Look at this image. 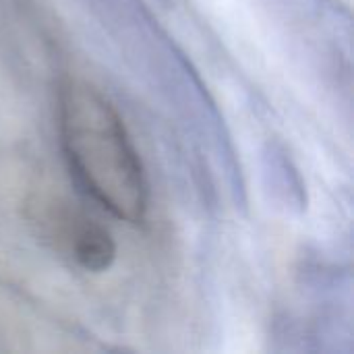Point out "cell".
Segmentation results:
<instances>
[{
	"label": "cell",
	"instance_id": "obj_2",
	"mask_svg": "<svg viewBox=\"0 0 354 354\" xmlns=\"http://www.w3.org/2000/svg\"><path fill=\"white\" fill-rule=\"evenodd\" d=\"M56 224H60L56 239L66 247L68 255L83 270L100 274L112 266L116 257L114 241L108 230L97 226L91 218L75 212H62L56 214Z\"/></svg>",
	"mask_w": 354,
	"mask_h": 354
},
{
	"label": "cell",
	"instance_id": "obj_1",
	"mask_svg": "<svg viewBox=\"0 0 354 354\" xmlns=\"http://www.w3.org/2000/svg\"><path fill=\"white\" fill-rule=\"evenodd\" d=\"M60 139L83 191L114 218L141 224L147 180L114 106L91 85L68 81L60 91Z\"/></svg>",
	"mask_w": 354,
	"mask_h": 354
}]
</instances>
